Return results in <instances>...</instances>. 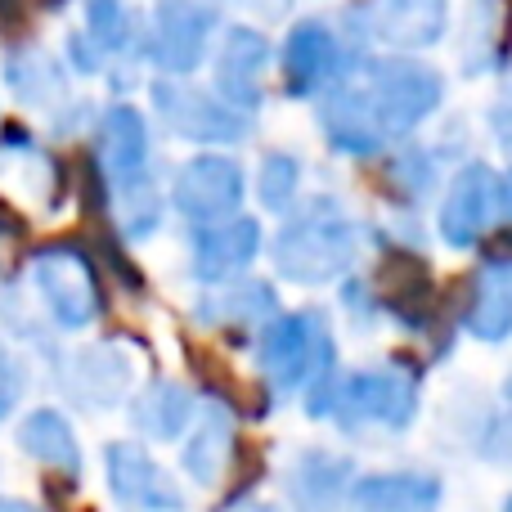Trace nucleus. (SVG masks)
I'll return each instance as SVG.
<instances>
[{
	"label": "nucleus",
	"mask_w": 512,
	"mask_h": 512,
	"mask_svg": "<svg viewBox=\"0 0 512 512\" xmlns=\"http://www.w3.org/2000/svg\"><path fill=\"white\" fill-rule=\"evenodd\" d=\"M261 248V230L256 221L239 216V221H221L212 230H203L194 239V274L203 283H225L230 274H239L243 265Z\"/></svg>",
	"instance_id": "obj_14"
},
{
	"label": "nucleus",
	"mask_w": 512,
	"mask_h": 512,
	"mask_svg": "<svg viewBox=\"0 0 512 512\" xmlns=\"http://www.w3.org/2000/svg\"><path fill=\"white\" fill-rule=\"evenodd\" d=\"M346 436L364 432H405L418 418V373L405 364H378V369L337 373L333 409H328Z\"/></svg>",
	"instance_id": "obj_1"
},
{
	"label": "nucleus",
	"mask_w": 512,
	"mask_h": 512,
	"mask_svg": "<svg viewBox=\"0 0 512 512\" xmlns=\"http://www.w3.org/2000/svg\"><path fill=\"white\" fill-rule=\"evenodd\" d=\"M270 54V45L261 36H252V27H234L230 41H225V54H221V90L230 99V108H252L256 90H261V63Z\"/></svg>",
	"instance_id": "obj_21"
},
{
	"label": "nucleus",
	"mask_w": 512,
	"mask_h": 512,
	"mask_svg": "<svg viewBox=\"0 0 512 512\" xmlns=\"http://www.w3.org/2000/svg\"><path fill=\"white\" fill-rule=\"evenodd\" d=\"M337 59H342V41H337L319 18L301 23L288 41V86H292V95L315 90L319 81L337 68Z\"/></svg>",
	"instance_id": "obj_19"
},
{
	"label": "nucleus",
	"mask_w": 512,
	"mask_h": 512,
	"mask_svg": "<svg viewBox=\"0 0 512 512\" xmlns=\"http://www.w3.org/2000/svg\"><path fill=\"white\" fill-rule=\"evenodd\" d=\"M499 212H504L508 221H512V176L504 180V189H499Z\"/></svg>",
	"instance_id": "obj_27"
},
{
	"label": "nucleus",
	"mask_w": 512,
	"mask_h": 512,
	"mask_svg": "<svg viewBox=\"0 0 512 512\" xmlns=\"http://www.w3.org/2000/svg\"><path fill=\"white\" fill-rule=\"evenodd\" d=\"M504 391H508V400H512V378H508V387H504Z\"/></svg>",
	"instance_id": "obj_30"
},
{
	"label": "nucleus",
	"mask_w": 512,
	"mask_h": 512,
	"mask_svg": "<svg viewBox=\"0 0 512 512\" xmlns=\"http://www.w3.org/2000/svg\"><path fill=\"white\" fill-rule=\"evenodd\" d=\"M230 468H234V409L221 405V400H207L194 414V423H189L185 472L203 490H216Z\"/></svg>",
	"instance_id": "obj_10"
},
{
	"label": "nucleus",
	"mask_w": 512,
	"mask_h": 512,
	"mask_svg": "<svg viewBox=\"0 0 512 512\" xmlns=\"http://www.w3.org/2000/svg\"><path fill=\"white\" fill-rule=\"evenodd\" d=\"M256 364H261V378L279 396L310 391L315 382L333 378L337 360H333V333H328L324 310H297V315L270 319L261 328Z\"/></svg>",
	"instance_id": "obj_2"
},
{
	"label": "nucleus",
	"mask_w": 512,
	"mask_h": 512,
	"mask_svg": "<svg viewBox=\"0 0 512 512\" xmlns=\"http://www.w3.org/2000/svg\"><path fill=\"white\" fill-rule=\"evenodd\" d=\"M104 477L122 512H185V490L144 445L113 441L104 450Z\"/></svg>",
	"instance_id": "obj_5"
},
{
	"label": "nucleus",
	"mask_w": 512,
	"mask_h": 512,
	"mask_svg": "<svg viewBox=\"0 0 512 512\" xmlns=\"http://www.w3.org/2000/svg\"><path fill=\"white\" fill-rule=\"evenodd\" d=\"M32 288L41 297L45 315L59 328L77 333V328H90L104 310V297H99V279L90 270V261L77 248H45L32 256Z\"/></svg>",
	"instance_id": "obj_4"
},
{
	"label": "nucleus",
	"mask_w": 512,
	"mask_h": 512,
	"mask_svg": "<svg viewBox=\"0 0 512 512\" xmlns=\"http://www.w3.org/2000/svg\"><path fill=\"white\" fill-rule=\"evenodd\" d=\"M194 414H198V405L180 382L158 378L131 400V418L149 441H180L189 432V423H194Z\"/></svg>",
	"instance_id": "obj_16"
},
{
	"label": "nucleus",
	"mask_w": 512,
	"mask_h": 512,
	"mask_svg": "<svg viewBox=\"0 0 512 512\" xmlns=\"http://www.w3.org/2000/svg\"><path fill=\"white\" fill-rule=\"evenodd\" d=\"M265 176H274V185H261V198L265 207H288L292 189H297V162L288 158V153H274V158H265Z\"/></svg>",
	"instance_id": "obj_23"
},
{
	"label": "nucleus",
	"mask_w": 512,
	"mask_h": 512,
	"mask_svg": "<svg viewBox=\"0 0 512 512\" xmlns=\"http://www.w3.org/2000/svg\"><path fill=\"white\" fill-rule=\"evenodd\" d=\"M288 499L297 512H342L355 486V463L324 445H306L288 463Z\"/></svg>",
	"instance_id": "obj_6"
},
{
	"label": "nucleus",
	"mask_w": 512,
	"mask_h": 512,
	"mask_svg": "<svg viewBox=\"0 0 512 512\" xmlns=\"http://www.w3.org/2000/svg\"><path fill=\"white\" fill-rule=\"evenodd\" d=\"M5 77H9L14 95L23 99L27 108H59L63 90H68V86H63L59 63H54L45 50H14V54H9Z\"/></svg>",
	"instance_id": "obj_22"
},
{
	"label": "nucleus",
	"mask_w": 512,
	"mask_h": 512,
	"mask_svg": "<svg viewBox=\"0 0 512 512\" xmlns=\"http://www.w3.org/2000/svg\"><path fill=\"white\" fill-rule=\"evenodd\" d=\"M18 450H23L27 459L41 463L45 472L72 481V486L81 481V445H77L72 423L59 414V409H50V405L32 409V414L18 423Z\"/></svg>",
	"instance_id": "obj_11"
},
{
	"label": "nucleus",
	"mask_w": 512,
	"mask_h": 512,
	"mask_svg": "<svg viewBox=\"0 0 512 512\" xmlns=\"http://www.w3.org/2000/svg\"><path fill=\"white\" fill-rule=\"evenodd\" d=\"M225 512H279V508H270V504H261V499H234Z\"/></svg>",
	"instance_id": "obj_26"
},
{
	"label": "nucleus",
	"mask_w": 512,
	"mask_h": 512,
	"mask_svg": "<svg viewBox=\"0 0 512 512\" xmlns=\"http://www.w3.org/2000/svg\"><path fill=\"white\" fill-rule=\"evenodd\" d=\"M490 207H499L495 180H490L486 167H468L459 180H454L450 198H445L441 234L454 243V248H472L490 225Z\"/></svg>",
	"instance_id": "obj_13"
},
{
	"label": "nucleus",
	"mask_w": 512,
	"mask_h": 512,
	"mask_svg": "<svg viewBox=\"0 0 512 512\" xmlns=\"http://www.w3.org/2000/svg\"><path fill=\"white\" fill-rule=\"evenodd\" d=\"M135 382V364L122 346L99 342V346H81L63 369V387L77 400L81 409H113L126 400Z\"/></svg>",
	"instance_id": "obj_7"
},
{
	"label": "nucleus",
	"mask_w": 512,
	"mask_h": 512,
	"mask_svg": "<svg viewBox=\"0 0 512 512\" xmlns=\"http://www.w3.org/2000/svg\"><path fill=\"white\" fill-rule=\"evenodd\" d=\"M441 499L445 486L436 472H369V477H355L346 512H441Z\"/></svg>",
	"instance_id": "obj_9"
},
{
	"label": "nucleus",
	"mask_w": 512,
	"mask_h": 512,
	"mask_svg": "<svg viewBox=\"0 0 512 512\" xmlns=\"http://www.w3.org/2000/svg\"><path fill=\"white\" fill-rule=\"evenodd\" d=\"M23 387H27L23 364H18L14 355L0 346V423L14 414V405H18V396H23Z\"/></svg>",
	"instance_id": "obj_24"
},
{
	"label": "nucleus",
	"mask_w": 512,
	"mask_h": 512,
	"mask_svg": "<svg viewBox=\"0 0 512 512\" xmlns=\"http://www.w3.org/2000/svg\"><path fill=\"white\" fill-rule=\"evenodd\" d=\"M373 90L364 99L373 104L382 126H409L418 117H427L436 108V95H441V81L423 68V63H378L369 68Z\"/></svg>",
	"instance_id": "obj_8"
},
{
	"label": "nucleus",
	"mask_w": 512,
	"mask_h": 512,
	"mask_svg": "<svg viewBox=\"0 0 512 512\" xmlns=\"http://www.w3.org/2000/svg\"><path fill=\"white\" fill-rule=\"evenodd\" d=\"M504 512H512V495H508V499H504Z\"/></svg>",
	"instance_id": "obj_29"
},
{
	"label": "nucleus",
	"mask_w": 512,
	"mask_h": 512,
	"mask_svg": "<svg viewBox=\"0 0 512 512\" xmlns=\"http://www.w3.org/2000/svg\"><path fill=\"white\" fill-rule=\"evenodd\" d=\"M355 256V234L337 207L315 203L301 221H292L274 243V265L283 279L297 283H328L351 265Z\"/></svg>",
	"instance_id": "obj_3"
},
{
	"label": "nucleus",
	"mask_w": 512,
	"mask_h": 512,
	"mask_svg": "<svg viewBox=\"0 0 512 512\" xmlns=\"http://www.w3.org/2000/svg\"><path fill=\"white\" fill-rule=\"evenodd\" d=\"M144 153H149V135H144V122L135 108L117 104L108 108L104 126H99V162L104 171L126 185V180H140V167H144Z\"/></svg>",
	"instance_id": "obj_18"
},
{
	"label": "nucleus",
	"mask_w": 512,
	"mask_h": 512,
	"mask_svg": "<svg viewBox=\"0 0 512 512\" xmlns=\"http://www.w3.org/2000/svg\"><path fill=\"white\" fill-rule=\"evenodd\" d=\"M198 315L212 328H265L274 319V288L256 279L225 283L216 297H207L198 306Z\"/></svg>",
	"instance_id": "obj_20"
},
{
	"label": "nucleus",
	"mask_w": 512,
	"mask_h": 512,
	"mask_svg": "<svg viewBox=\"0 0 512 512\" xmlns=\"http://www.w3.org/2000/svg\"><path fill=\"white\" fill-rule=\"evenodd\" d=\"M239 171L221 158H203L180 176L176 185V207L189 221H230V212L239 207Z\"/></svg>",
	"instance_id": "obj_12"
},
{
	"label": "nucleus",
	"mask_w": 512,
	"mask_h": 512,
	"mask_svg": "<svg viewBox=\"0 0 512 512\" xmlns=\"http://www.w3.org/2000/svg\"><path fill=\"white\" fill-rule=\"evenodd\" d=\"M212 23V14L189 0H167L158 9V63L167 72H189L203 54V41L207 32L203 27Z\"/></svg>",
	"instance_id": "obj_17"
},
{
	"label": "nucleus",
	"mask_w": 512,
	"mask_h": 512,
	"mask_svg": "<svg viewBox=\"0 0 512 512\" xmlns=\"http://www.w3.org/2000/svg\"><path fill=\"white\" fill-rule=\"evenodd\" d=\"M0 512H36V508L23 504V499H0Z\"/></svg>",
	"instance_id": "obj_28"
},
{
	"label": "nucleus",
	"mask_w": 512,
	"mask_h": 512,
	"mask_svg": "<svg viewBox=\"0 0 512 512\" xmlns=\"http://www.w3.org/2000/svg\"><path fill=\"white\" fill-rule=\"evenodd\" d=\"M477 445H481V454H490V459H512V409L499 418H490Z\"/></svg>",
	"instance_id": "obj_25"
},
{
	"label": "nucleus",
	"mask_w": 512,
	"mask_h": 512,
	"mask_svg": "<svg viewBox=\"0 0 512 512\" xmlns=\"http://www.w3.org/2000/svg\"><path fill=\"white\" fill-rule=\"evenodd\" d=\"M463 324L481 342H504L512 333V265L490 261L486 270L472 279L468 306H463Z\"/></svg>",
	"instance_id": "obj_15"
}]
</instances>
